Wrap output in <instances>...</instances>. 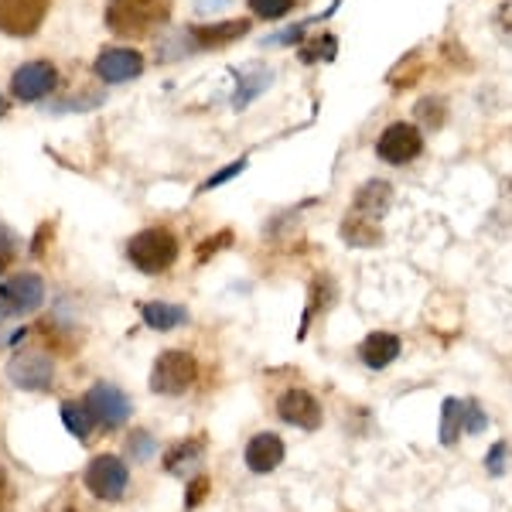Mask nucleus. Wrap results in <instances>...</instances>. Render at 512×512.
<instances>
[{
	"label": "nucleus",
	"mask_w": 512,
	"mask_h": 512,
	"mask_svg": "<svg viewBox=\"0 0 512 512\" xmlns=\"http://www.w3.org/2000/svg\"><path fill=\"white\" fill-rule=\"evenodd\" d=\"M168 18L171 0H110L106 4V28L120 38H144L168 24Z\"/></svg>",
	"instance_id": "nucleus-1"
},
{
	"label": "nucleus",
	"mask_w": 512,
	"mask_h": 512,
	"mask_svg": "<svg viewBox=\"0 0 512 512\" xmlns=\"http://www.w3.org/2000/svg\"><path fill=\"white\" fill-rule=\"evenodd\" d=\"M127 256L140 274H164V270H171L178 260V239L164 226L140 229L137 236H130Z\"/></svg>",
	"instance_id": "nucleus-2"
},
{
	"label": "nucleus",
	"mask_w": 512,
	"mask_h": 512,
	"mask_svg": "<svg viewBox=\"0 0 512 512\" xmlns=\"http://www.w3.org/2000/svg\"><path fill=\"white\" fill-rule=\"evenodd\" d=\"M198 376V362L188 352H161L151 369V390L161 396H181Z\"/></svg>",
	"instance_id": "nucleus-3"
},
{
	"label": "nucleus",
	"mask_w": 512,
	"mask_h": 512,
	"mask_svg": "<svg viewBox=\"0 0 512 512\" xmlns=\"http://www.w3.org/2000/svg\"><path fill=\"white\" fill-rule=\"evenodd\" d=\"M82 482H86V489L93 492L96 499L117 502V499H123V492H127L130 472H127V465H123L117 454H99V458L89 461Z\"/></svg>",
	"instance_id": "nucleus-4"
},
{
	"label": "nucleus",
	"mask_w": 512,
	"mask_h": 512,
	"mask_svg": "<svg viewBox=\"0 0 512 512\" xmlns=\"http://www.w3.org/2000/svg\"><path fill=\"white\" fill-rule=\"evenodd\" d=\"M45 304V280L38 274H14L11 280L0 284V311L14 318H24Z\"/></svg>",
	"instance_id": "nucleus-5"
},
{
	"label": "nucleus",
	"mask_w": 512,
	"mask_h": 512,
	"mask_svg": "<svg viewBox=\"0 0 512 512\" xmlns=\"http://www.w3.org/2000/svg\"><path fill=\"white\" fill-rule=\"evenodd\" d=\"M82 403H86L89 414L96 417V424L106 427V431H117V427H123L130 420V410H134L130 407V396L113 383H96Z\"/></svg>",
	"instance_id": "nucleus-6"
},
{
	"label": "nucleus",
	"mask_w": 512,
	"mask_h": 512,
	"mask_svg": "<svg viewBox=\"0 0 512 512\" xmlns=\"http://www.w3.org/2000/svg\"><path fill=\"white\" fill-rule=\"evenodd\" d=\"M420 151H424V137H420L414 123H403V120L390 123L376 140V154L386 164H410L420 158Z\"/></svg>",
	"instance_id": "nucleus-7"
},
{
	"label": "nucleus",
	"mask_w": 512,
	"mask_h": 512,
	"mask_svg": "<svg viewBox=\"0 0 512 512\" xmlns=\"http://www.w3.org/2000/svg\"><path fill=\"white\" fill-rule=\"evenodd\" d=\"M52 0H0V31L11 38H31L45 21Z\"/></svg>",
	"instance_id": "nucleus-8"
},
{
	"label": "nucleus",
	"mask_w": 512,
	"mask_h": 512,
	"mask_svg": "<svg viewBox=\"0 0 512 512\" xmlns=\"http://www.w3.org/2000/svg\"><path fill=\"white\" fill-rule=\"evenodd\" d=\"M7 376H11V383L21 386V390L38 393V390H48V386H52L55 362L38 349H24L7 362Z\"/></svg>",
	"instance_id": "nucleus-9"
},
{
	"label": "nucleus",
	"mask_w": 512,
	"mask_h": 512,
	"mask_svg": "<svg viewBox=\"0 0 512 512\" xmlns=\"http://www.w3.org/2000/svg\"><path fill=\"white\" fill-rule=\"evenodd\" d=\"M55 82H59V72H55L52 62H24L11 76V93L21 103H35V99H45L52 93Z\"/></svg>",
	"instance_id": "nucleus-10"
},
{
	"label": "nucleus",
	"mask_w": 512,
	"mask_h": 512,
	"mask_svg": "<svg viewBox=\"0 0 512 512\" xmlns=\"http://www.w3.org/2000/svg\"><path fill=\"white\" fill-rule=\"evenodd\" d=\"M277 417L291 427H301V431H318L321 403H318V396L308 390H287L277 400Z\"/></svg>",
	"instance_id": "nucleus-11"
},
{
	"label": "nucleus",
	"mask_w": 512,
	"mask_h": 512,
	"mask_svg": "<svg viewBox=\"0 0 512 512\" xmlns=\"http://www.w3.org/2000/svg\"><path fill=\"white\" fill-rule=\"evenodd\" d=\"M93 69L103 82L117 86V82H127V79L140 76V69H144V55H140L137 48H103V52L96 55Z\"/></svg>",
	"instance_id": "nucleus-12"
},
{
	"label": "nucleus",
	"mask_w": 512,
	"mask_h": 512,
	"mask_svg": "<svg viewBox=\"0 0 512 512\" xmlns=\"http://www.w3.org/2000/svg\"><path fill=\"white\" fill-rule=\"evenodd\" d=\"M246 468L256 475H267L274 472V468H280V461L287 458V448L284 441H280L277 434H256L250 444H246Z\"/></svg>",
	"instance_id": "nucleus-13"
},
{
	"label": "nucleus",
	"mask_w": 512,
	"mask_h": 512,
	"mask_svg": "<svg viewBox=\"0 0 512 512\" xmlns=\"http://www.w3.org/2000/svg\"><path fill=\"white\" fill-rule=\"evenodd\" d=\"M390 205H393V188H390V181H383V178L366 181L352 198V212H359L362 219H373V222L383 219L386 212H390Z\"/></svg>",
	"instance_id": "nucleus-14"
},
{
	"label": "nucleus",
	"mask_w": 512,
	"mask_h": 512,
	"mask_svg": "<svg viewBox=\"0 0 512 512\" xmlns=\"http://www.w3.org/2000/svg\"><path fill=\"white\" fill-rule=\"evenodd\" d=\"M400 349L403 342L393 332H373L359 345V359L366 362V369H386L400 359Z\"/></svg>",
	"instance_id": "nucleus-15"
},
{
	"label": "nucleus",
	"mask_w": 512,
	"mask_h": 512,
	"mask_svg": "<svg viewBox=\"0 0 512 512\" xmlns=\"http://www.w3.org/2000/svg\"><path fill=\"white\" fill-rule=\"evenodd\" d=\"M253 21L246 18H236V21H216V24H195L188 35L198 41V48H226L229 41L243 38L250 31Z\"/></svg>",
	"instance_id": "nucleus-16"
},
{
	"label": "nucleus",
	"mask_w": 512,
	"mask_h": 512,
	"mask_svg": "<svg viewBox=\"0 0 512 512\" xmlns=\"http://www.w3.org/2000/svg\"><path fill=\"white\" fill-rule=\"evenodd\" d=\"M202 454H205V441H202V437H188V441H181V444H175V448H168V454H164V472L185 478L198 465V461H202Z\"/></svg>",
	"instance_id": "nucleus-17"
},
{
	"label": "nucleus",
	"mask_w": 512,
	"mask_h": 512,
	"mask_svg": "<svg viewBox=\"0 0 512 512\" xmlns=\"http://www.w3.org/2000/svg\"><path fill=\"white\" fill-rule=\"evenodd\" d=\"M140 318H144L147 328H154V332H171V328L185 325L188 321V311L181 308V304H168V301H151L140 308Z\"/></svg>",
	"instance_id": "nucleus-18"
},
{
	"label": "nucleus",
	"mask_w": 512,
	"mask_h": 512,
	"mask_svg": "<svg viewBox=\"0 0 512 512\" xmlns=\"http://www.w3.org/2000/svg\"><path fill=\"white\" fill-rule=\"evenodd\" d=\"M338 233H342V239L349 246H376L379 239H383V233H379V222L362 219L359 212H352V209H349V216L342 219Z\"/></svg>",
	"instance_id": "nucleus-19"
},
{
	"label": "nucleus",
	"mask_w": 512,
	"mask_h": 512,
	"mask_svg": "<svg viewBox=\"0 0 512 512\" xmlns=\"http://www.w3.org/2000/svg\"><path fill=\"white\" fill-rule=\"evenodd\" d=\"M461 431H465V400L448 396L444 407H441V444L444 448H454Z\"/></svg>",
	"instance_id": "nucleus-20"
},
{
	"label": "nucleus",
	"mask_w": 512,
	"mask_h": 512,
	"mask_svg": "<svg viewBox=\"0 0 512 512\" xmlns=\"http://www.w3.org/2000/svg\"><path fill=\"white\" fill-rule=\"evenodd\" d=\"M62 424H65V431H69L72 437H76V441L86 444L89 437H93L96 417L89 414V407H86V403L69 400V403H62Z\"/></svg>",
	"instance_id": "nucleus-21"
},
{
	"label": "nucleus",
	"mask_w": 512,
	"mask_h": 512,
	"mask_svg": "<svg viewBox=\"0 0 512 512\" xmlns=\"http://www.w3.org/2000/svg\"><path fill=\"white\" fill-rule=\"evenodd\" d=\"M424 72H427L424 52H410L407 59H403V62L390 72V86H393V89H410V86H417Z\"/></svg>",
	"instance_id": "nucleus-22"
},
{
	"label": "nucleus",
	"mask_w": 512,
	"mask_h": 512,
	"mask_svg": "<svg viewBox=\"0 0 512 512\" xmlns=\"http://www.w3.org/2000/svg\"><path fill=\"white\" fill-rule=\"evenodd\" d=\"M332 301H335V284H332V280H328V277H315V280H311V297H308V311H304L301 335H304V328H308V321L315 318V311L318 308L325 311Z\"/></svg>",
	"instance_id": "nucleus-23"
},
{
	"label": "nucleus",
	"mask_w": 512,
	"mask_h": 512,
	"mask_svg": "<svg viewBox=\"0 0 512 512\" xmlns=\"http://www.w3.org/2000/svg\"><path fill=\"white\" fill-rule=\"evenodd\" d=\"M274 82V76H270V69H256V76H250V72H243L239 76V89H236V106L243 110V106H250L253 96H260L263 89Z\"/></svg>",
	"instance_id": "nucleus-24"
},
{
	"label": "nucleus",
	"mask_w": 512,
	"mask_h": 512,
	"mask_svg": "<svg viewBox=\"0 0 512 512\" xmlns=\"http://www.w3.org/2000/svg\"><path fill=\"white\" fill-rule=\"evenodd\" d=\"M417 120L424 123L427 130H441L444 120H448V103H444V99H420Z\"/></svg>",
	"instance_id": "nucleus-25"
},
{
	"label": "nucleus",
	"mask_w": 512,
	"mask_h": 512,
	"mask_svg": "<svg viewBox=\"0 0 512 512\" xmlns=\"http://www.w3.org/2000/svg\"><path fill=\"white\" fill-rule=\"evenodd\" d=\"M250 11L263 21H277L294 11V0H250Z\"/></svg>",
	"instance_id": "nucleus-26"
},
{
	"label": "nucleus",
	"mask_w": 512,
	"mask_h": 512,
	"mask_svg": "<svg viewBox=\"0 0 512 512\" xmlns=\"http://www.w3.org/2000/svg\"><path fill=\"white\" fill-rule=\"evenodd\" d=\"M154 451H158V444H154V437L147 431H134L127 437V454H130V458L147 461V458H154Z\"/></svg>",
	"instance_id": "nucleus-27"
},
{
	"label": "nucleus",
	"mask_w": 512,
	"mask_h": 512,
	"mask_svg": "<svg viewBox=\"0 0 512 512\" xmlns=\"http://www.w3.org/2000/svg\"><path fill=\"white\" fill-rule=\"evenodd\" d=\"M489 427V417H485L482 403L478 400H465V431L468 434H482Z\"/></svg>",
	"instance_id": "nucleus-28"
},
{
	"label": "nucleus",
	"mask_w": 512,
	"mask_h": 512,
	"mask_svg": "<svg viewBox=\"0 0 512 512\" xmlns=\"http://www.w3.org/2000/svg\"><path fill=\"white\" fill-rule=\"evenodd\" d=\"M14 253H18V236H14V229H7L4 222H0V270L11 267Z\"/></svg>",
	"instance_id": "nucleus-29"
},
{
	"label": "nucleus",
	"mask_w": 512,
	"mask_h": 512,
	"mask_svg": "<svg viewBox=\"0 0 512 512\" xmlns=\"http://www.w3.org/2000/svg\"><path fill=\"white\" fill-rule=\"evenodd\" d=\"M243 168H246V158H239V161H233V164H226V168H222V171H216V175H209V178H205V181H202V188H198V192H212V188H219L222 181L236 178Z\"/></svg>",
	"instance_id": "nucleus-30"
},
{
	"label": "nucleus",
	"mask_w": 512,
	"mask_h": 512,
	"mask_svg": "<svg viewBox=\"0 0 512 512\" xmlns=\"http://www.w3.org/2000/svg\"><path fill=\"white\" fill-rule=\"evenodd\" d=\"M506 451H509L506 441H495L492 444V451L485 454V468H489V475L499 478L502 472H506Z\"/></svg>",
	"instance_id": "nucleus-31"
},
{
	"label": "nucleus",
	"mask_w": 512,
	"mask_h": 512,
	"mask_svg": "<svg viewBox=\"0 0 512 512\" xmlns=\"http://www.w3.org/2000/svg\"><path fill=\"white\" fill-rule=\"evenodd\" d=\"M209 492H212V482H209V478H202V475L192 478V482H188V495H185V509H195L198 502H202Z\"/></svg>",
	"instance_id": "nucleus-32"
},
{
	"label": "nucleus",
	"mask_w": 512,
	"mask_h": 512,
	"mask_svg": "<svg viewBox=\"0 0 512 512\" xmlns=\"http://www.w3.org/2000/svg\"><path fill=\"white\" fill-rule=\"evenodd\" d=\"M495 28L502 31V35L506 38H512V0H502L499 4V11H495Z\"/></svg>",
	"instance_id": "nucleus-33"
},
{
	"label": "nucleus",
	"mask_w": 512,
	"mask_h": 512,
	"mask_svg": "<svg viewBox=\"0 0 512 512\" xmlns=\"http://www.w3.org/2000/svg\"><path fill=\"white\" fill-rule=\"evenodd\" d=\"M7 499H11V482H7L4 468H0V512H7Z\"/></svg>",
	"instance_id": "nucleus-34"
},
{
	"label": "nucleus",
	"mask_w": 512,
	"mask_h": 512,
	"mask_svg": "<svg viewBox=\"0 0 512 512\" xmlns=\"http://www.w3.org/2000/svg\"><path fill=\"white\" fill-rule=\"evenodd\" d=\"M11 332H7V321H4V311H0V345H4V342H11Z\"/></svg>",
	"instance_id": "nucleus-35"
},
{
	"label": "nucleus",
	"mask_w": 512,
	"mask_h": 512,
	"mask_svg": "<svg viewBox=\"0 0 512 512\" xmlns=\"http://www.w3.org/2000/svg\"><path fill=\"white\" fill-rule=\"evenodd\" d=\"M7 113V103H4V96H0V117H4Z\"/></svg>",
	"instance_id": "nucleus-36"
}]
</instances>
